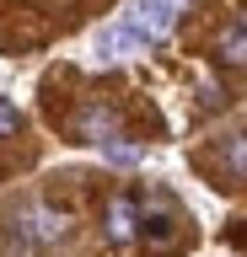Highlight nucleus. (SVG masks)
<instances>
[{"instance_id":"2","label":"nucleus","mask_w":247,"mask_h":257,"mask_svg":"<svg viewBox=\"0 0 247 257\" xmlns=\"http://www.w3.org/2000/svg\"><path fill=\"white\" fill-rule=\"evenodd\" d=\"M92 48H97L102 64H118V59H129V54H140V48H145V38H140L129 22H113V27L97 32V43H92Z\"/></svg>"},{"instance_id":"5","label":"nucleus","mask_w":247,"mask_h":257,"mask_svg":"<svg viewBox=\"0 0 247 257\" xmlns=\"http://www.w3.org/2000/svg\"><path fill=\"white\" fill-rule=\"evenodd\" d=\"M81 134H86V140H113V112H102V107H86L81 112Z\"/></svg>"},{"instance_id":"9","label":"nucleus","mask_w":247,"mask_h":257,"mask_svg":"<svg viewBox=\"0 0 247 257\" xmlns=\"http://www.w3.org/2000/svg\"><path fill=\"white\" fill-rule=\"evenodd\" d=\"M242 32H247V11H242Z\"/></svg>"},{"instance_id":"8","label":"nucleus","mask_w":247,"mask_h":257,"mask_svg":"<svg viewBox=\"0 0 247 257\" xmlns=\"http://www.w3.org/2000/svg\"><path fill=\"white\" fill-rule=\"evenodd\" d=\"M17 123H22V112L11 102H0V134H17Z\"/></svg>"},{"instance_id":"1","label":"nucleus","mask_w":247,"mask_h":257,"mask_svg":"<svg viewBox=\"0 0 247 257\" xmlns=\"http://www.w3.org/2000/svg\"><path fill=\"white\" fill-rule=\"evenodd\" d=\"M183 6H188V0H134V11H129V27L140 32V38H167V32H172V22H178L183 16Z\"/></svg>"},{"instance_id":"3","label":"nucleus","mask_w":247,"mask_h":257,"mask_svg":"<svg viewBox=\"0 0 247 257\" xmlns=\"http://www.w3.org/2000/svg\"><path fill=\"white\" fill-rule=\"evenodd\" d=\"M134 230H140V209H134L129 198H113V204H108V236L113 241H134Z\"/></svg>"},{"instance_id":"4","label":"nucleus","mask_w":247,"mask_h":257,"mask_svg":"<svg viewBox=\"0 0 247 257\" xmlns=\"http://www.w3.org/2000/svg\"><path fill=\"white\" fill-rule=\"evenodd\" d=\"M215 54H220L226 64H247V32L242 27H226L220 38H215Z\"/></svg>"},{"instance_id":"6","label":"nucleus","mask_w":247,"mask_h":257,"mask_svg":"<svg viewBox=\"0 0 247 257\" xmlns=\"http://www.w3.org/2000/svg\"><path fill=\"white\" fill-rule=\"evenodd\" d=\"M102 150H108V156H113L118 166H134V161H140V150H134V145H124L118 134H113V140H102Z\"/></svg>"},{"instance_id":"7","label":"nucleus","mask_w":247,"mask_h":257,"mask_svg":"<svg viewBox=\"0 0 247 257\" xmlns=\"http://www.w3.org/2000/svg\"><path fill=\"white\" fill-rule=\"evenodd\" d=\"M226 161H231V172H247V140H231L226 145Z\"/></svg>"}]
</instances>
